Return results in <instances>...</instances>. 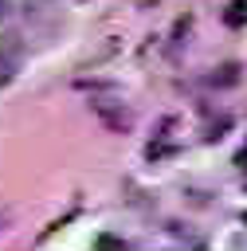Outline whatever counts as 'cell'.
Returning <instances> with one entry per match:
<instances>
[{
  "mask_svg": "<svg viewBox=\"0 0 247 251\" xmlns=\"http://www.w3.org/2000/svg\"><path fill=\"white\" fill-rule=\"evenodd\" d=\"M188 27H192V20H188V16H180V20H176V27H173V47H169L173 55H176V51H180V43L188 39Z\"/></svg>",
  "mask_w": 247,
  "mask_h": 251,
  "instance_id": "cell-5",
  "label": "cell"
},
{
  "mask_svg": "<svg viewBox=\"0 0 247 251\" xmlns=\"http://www.w3.org/2000/svg\"><path fill=\"white\" fill-rule=\"evenodd\" d=\"M98 247H125V243H122V239H114V235H102V239H98Z\"/></svg>",
  "mask_w": 247,
  "mask_h": 251,
  "instance_id": "cell-8",
  "label": "cell"
},
{
  "mask_svg": "<svg viewBox=\"0 0 247 251\" xmlns=\"http://www.w3.org/2000/svg\"><path fill=\"white\" fill-rule=\"evenodd\" d=\"M227 126H231V118H227V114H220L216 122H208V129H204V137H208V141H220Z\"/></svg>",
  "mask_w": 247,
  "mask_h": 251,
  "instance_id": "cell-6",
  "label": "cell"
},
{
  "mask_svg": "<svg viewBox=\"0 0 247 251\" xmlns=\"http://www.w3.org/2000/svg\"><path fill=\"white\" fill-rule=\"evenodd\" d=\"M223 24H227V27H243V24H247V0H235V4H227V12H223Z\"/></svg>",
  "mask_w": 247,
  "mask_h": 251,
  "instance_id": "cell-4",
  "label": "cell"
},
{
  "mask_svg": "<svg viewBox=\"0 0 247 251\" xmlns=\"http://www.w3.org/2000/svg\"><path fill=\"white\" fill-rule=\"evenodd\" d=\"M86 106H90V114H94L110 133H129V129H133V110H129L122 98H90Z\"/></svg>",
  "mask_w": 247,
  "mask_h": 251,
  "instance_id": "cell-1",
  "label": "cell"
},
{
  "mask_svg": "<svg viewBox=\"0 0 247 251\" xmlns=\"http://www.w3.org/2000/svg\"><path fill=\"white\" fill-rule=\"evenodd\" d=\"M243 224H247V212H243Z\"/></svg>",
  "mask_w": 247,
  "mask_h": 251,
  "instance_id": "cell-10",
  "label": "cell"
},
{
  "mask_svg": "<svg viewBox=\"0 0 247 251\" xmlns=\"http://www.w3.org/2000/svg\"><path fill=\"white\" fill-rule=\"evenodd\" d=\"M12 216H16V212H12V204H0V231H8V227H12Z\"/></svg>",
  "mask_w": 247,
  "mask_h": 251,
  "instance_id": "cell-7",
  "label": "cell"
},
{
  "mask_svg": "<svg viewBox=\"0 0 247 251\" xmlns=\"http://www.w3.org/2000/svg\"><path fill=\"white\" fill-rule=\"evenodd\" d=\"M141 4H149V0H141Z\"/></svg>",
  "mask_w": 247,
  "mask_h": 251,
  "instance_id": "cell-11",
  "label": "cell"
},
{
  "mask_svg": "<svg viewBox=\"0 0 247 251\" xmlns=\"http://www.w3.org/2000/svg\"><path fill=\"white\" fill-rule=\"evenodd\" d=\"M16 71H20V51L8 39H0V86H8L16 78Z\"/></svg>",
  "mask_w": 247,
  "mask_h": 251,
  "instance_id": "cell-2",
  "label": "cell"
},
{
  "mask_svg": "<svg viewBox=\"0 0 247 251\" xmlns=\"http://www.w3.org/2000/svg\"><path fill=\"white\" fill-rule=\"evenodd\" d=\"M239 75H243V67H239V63H223V67H216V71L208 75V86L227 90V86H235V82H239Z\"/></svg>",
  "mask_w": 247,
  "mask_h": 251,
  "instance_id": "cell-3",
  "label": "cell"
},
{
  "mask_svg": "<svg viewBox=\"0 0 247 251\" xmlns=\"http://www.w3.org/2000/svg\"><path fill=\"white\" fill-rule=\"evenodd\" d=\"M0 16H4V0H0Z\"/></svg>",
  "mask_w": 247,
  "mask_h": 251,
  "instance_id": "cell-9",
  "label": "cell"
}]
</instances>
